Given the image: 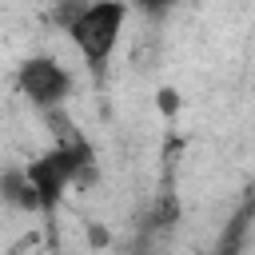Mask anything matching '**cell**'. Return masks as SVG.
Masks as SVG:
<instances>
[{"instance_id":"1","label":"cell","mask_w":255,"mask_h":255,"mask_svg":"<svg viewBox=\"0 0 255 255\" xmlns=\"http://www.w3.org/2000/svg\"><path fill=\"white\" fill-rule=\"evenodd\" d=\"M124 20H128L124 4H88L68 20V36L88 64H104L112 56V48L120 44Z\"/></svg>"},{"instance_id":"2","label":"cell","mask_w":255,"mask_h":255,"mask_svg":"<svg viewBox=\"0 0 255 255\" xmlns=\"http://www.w3.org/2000/svg\"><path fill=\"white\" fill-rule=\"evenodd\" d=\"M20 92H24L36 108L52 112V108H60V104L68 100L72 80H68V72H64L52 56H32V60L20 64Z\"/></svg>"},{"instance_id":"3","label":"cell","mask_w":255,"mask_h":255,"mask_svg":"<svg viewBox=\"0 0 255 255\" xmlns=\"http://www.w3.org/2000/svg\"><path fill=\"white\" fill-rule=\"evenodd\" d=\"M0 195H4L12 207H20V211H40L36 191H32V183H28L24 167H20V171H4V179H0Z\"/></svg>"},{"instance_id":"4","label":"cell","mask_w":255,"mask_h":255,"mask_svg":"<svg viewBox=\"0 0 255 255\" xmlns=\"http://www.w3.org/2000/svg\"><path fill=\"white\" fill-rule=\"evenodd\" d=\"M159 104H163V112H175V92H159Z\"/></svg>"},{"instance_id":"5","label":"cell","mask_w":255,"mask_h":255,"mask_svg":"<svg viewBox=\"0 0 255 255\" xmlns=\"http://www.w3.org/2000/svg\"><path fill=\"white\" fill-rule=\"evenodd\" d=\"M92 243H100V247H104V243H108V231H100V227H92Z\"/></svg>"}]
</instances>
